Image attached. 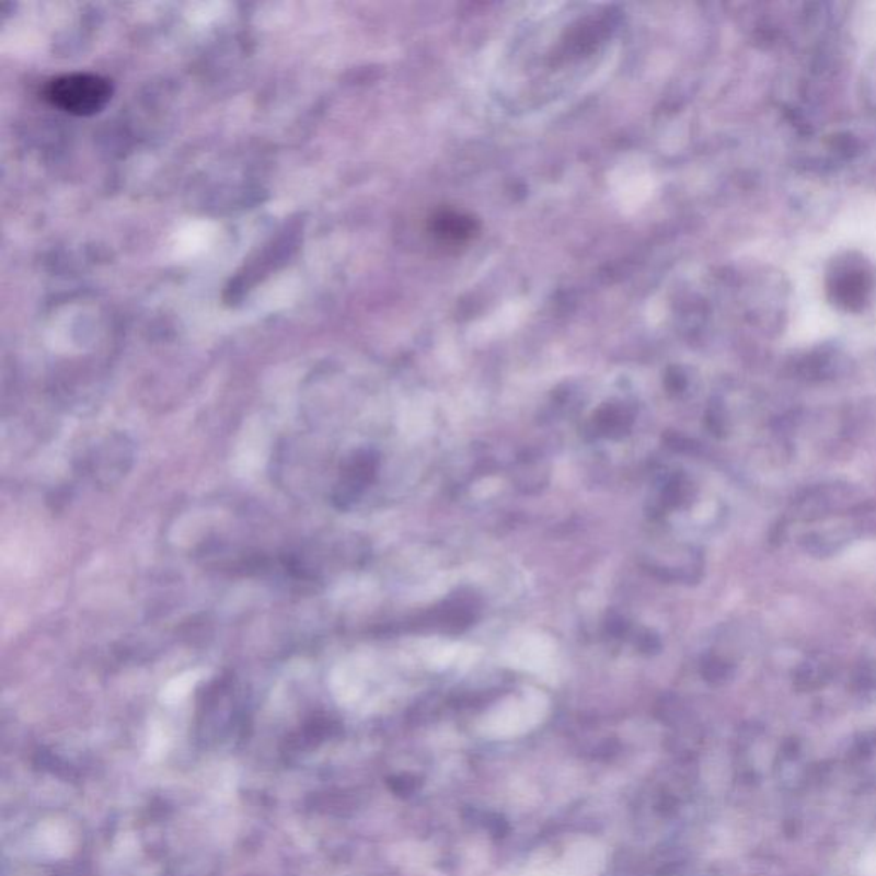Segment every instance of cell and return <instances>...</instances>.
I'll return each mask as SVG.
<instances>
[{"label": "cell", "mask_w": 876, "mask_h": 876, "mask_svg": "<svg viewBox=\"0 0 876 876\" xmlns=\"http://www.w3.org/2000/svg\"><path fill=\"white\" fill-rule=\"evenodd\" d=\"M108 79L90 72L59 76L45 87V100L55 108L76 117H91L105 108L112 99Z\"/></svg>", "instance_id": "cell-1"}, {"label": "cell", "mask_w": 876, "mask_h": 876, "mask_svg": "<svg viewBox=\"0 0 876 876\" xmlns=\"http://www.w3.org/2000/svg\"><path fill=\"white\" fill-rule=\"evenodd\" d=\"M132 461L134 447L129 438L115 434L94 447L93 452L84 459L82 470L87 471L94 485L114 486L126 476Z\"/></svg>", "instance_id": "cell-2"}, {"label": "cell", "mask_w": 876, "mask_h": 876, "mask_svg": "<svg viewBox=\"0 0 876 876\" xmlns=\"http://www.w3.org/2000/svg\"><path fill=\"white\" fill-rule=\"evenodd\" d=\"M872 274L866 273L863 266L854 261H844L832 274L830 290L838 303L848 309H856L865 303L866 297L872 291Z\"/></svg>", "instance_id": "cell-3"}, {"label": "cell", "mask_w": 876, "mask_h": 876, "mask_svg": "<svg viewBox=\"0 0 876 876\" xmlns=\"http://www.w3.org/2000/svg\"><path fill=\"white\" fill-rule=\"evenodd\" d=\"M373 471H376V459L372 456L365 452L353 456L341 471L339 483L334 489V504L341 509H346L372 480Z\"/></svg>", "instance_id": "cell-4"}]
</instances>
